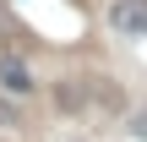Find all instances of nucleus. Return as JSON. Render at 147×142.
<instances>
[{
	"label": "nucleus",
	"mask_w": 147,
	"mask_h": 142,
	"mask_svg": "<svg viewBox=\"0 0 147 142\" xmlns=\"http://www.w3.org/2000/svg\"><path fill=\"white\" fill-rule=\"evenodd\" d=\"M109 22H115V33H125V38L147 33V0H115Z\"/></svg>",
	"instance_id": "nucleus-1"
},
{
	"label": "nucleus",
	"mask_w": 147,
	"mask_h": 142,
	"mask_svg": "<svg viewBox=\"0 0 147 142\" xmlns=\"http://www.w3.org/2000/svg\"><path fill=\"white\" fill-rule=\"evenodd\" d=\"M0 88H5V93H33V71H27L16 55H5V60H0Z\"/></svg>",
	"instance_id": "nucleus-2"
},
{
	"label": "nucleus",
	"mask_w": 147,
	"mask_h": 142,
	"mask_svg": "<svg viewBox=\"0 0 147 142\" xmlns=\"http://www.w3.org/2000/svg\"><path fill=\"white\" fill-rule=\"evenodd\" d=\"M131 131H136V137L147 142V109H136V115H131Z\"/></svg>",
	"instance_id": "nucleus-3"
}]
</instances>
